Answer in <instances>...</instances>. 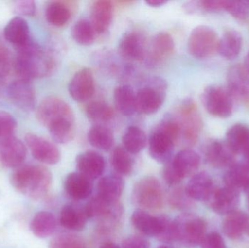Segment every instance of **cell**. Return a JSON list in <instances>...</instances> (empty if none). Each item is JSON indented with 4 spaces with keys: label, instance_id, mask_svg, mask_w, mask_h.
<instances>
[{
    "label": "cell",
    "instance_id": "cell-11",
    "mask_svg": "<svg viewBox=\"0 0 249 248\" xmlns=\"http://www.w3.org/2000/svg\"><path fill=\"white\" fill-rule=\"evenodd\" d=\"M205 202L213 212L227 215L237 211L240 204L239 192L225 186L213 187Z\"/></svg>",
    "mask_w": 249,
    "mask_h": 248
},
{
    "label": "cell",
    "instance_id": "cell-52",
    "mask_svg": "<svg viewBox=\"0 0 249 248\" xmlns=\"http://www.w3.org/2000/svg\"><path fill=\"white\" fill-rule=\"evenodd\" d=\"M184 9L185 12L190 13V14H193V13L199 11L197 1H191L185 3L184 5Z\"/></svg>",
    "mask_w": 249,
    "mask_h": 248
},
{
    "label": "cell",
    "instance_id": "cell-15",
    "mask_svg": "<svg viewBox=\"0 0 249 248\" xmlns=\"http://www.w3.org/2000/svg\"><path fill=\"white\" fill-rule=\"evenodd\" d=\"M7 95L12 103L21 110L31 112L35 109L36 96L30 80H15L9 85Z\"/></svg>",
    "mask_w": 249,
    "mask_h": 248
},
{
    "label": "cell",
    "instance_id": "cell-46",
    "mask_svg": "<svg viewBox=\"0 0 249 248\" xmlns=\"http://www.w3.org/2000/svg\"><path fill=\"white\" fill-rule=\"evenodd\" d=\"M16 126V119L10 113L0 111V141L13 136Z\"/></svg>",
    "mask_w": 249,
    "mask_h": 248
},
{
    "label": "cell",
    "instance_id": "cell-44",
    "mask_svg": "<svg viewBox=\"0 0 249 248\" xmlns=\"http://www.w3.org/2000/svg\"><path fill=\"white\" fill-rule=\"evenodd\" d=\"M158 216H159L160 226L159 231L156 237L158 240L166 244H171L174 242H177L174 220H171L169 217L165 215H158Z\"/></svg>",
    "mask_w": 249,
    "mask_h": 248
},
{
    "label": "cell",
    "instance_id": "cell-36",
    "mask_svg": "<svg viewBox=\"0 0 249 248\" xmlns=\"http://www.w3.org/2000/svg\"><path fill=\"white\" fill-rule=\"evenodd\" d=\"M133 227L143 235L157 237L159 231V216H153L143 210L138 209L131 216Z\"/></svg>",
    "mask_w": 249,
    "mask_h": 248
},
{
    "label": "cell",
    "instance_id": "cell-31",
    "mask_svg": "<svg viewBox=\"0 0 249 248\" xmlns=\"http://www.w3.org/2000/svg\"><path fill=\"white\" fill-rule=\"evenodd\" d=\"M223 180L227 187L245 192L249 186V168L243 163H235L228 167Z\"/></svg>",
    "mask_w": 249,
    "mask_h": 248
},
{
    "label": "cell",
    "instance_id": "cell-34",
    "mask_svg": "<svg viewBox=\"0 0 249 248\" xmlns=\"http://www.w3.org/2000/svg\"><path fill=\"white\" fill-rule=\"evenodd\" d=\"M117 110L124 116H131L136 112V93L129 85H120L114 91Z\"/></svg>",
    "mask_w": 249,
    "mask_h": 248
},
{
    "label": "cell",
    "instance_id": "cell-45",
    "mask_svg": "<svg viewBox=\"0 0 249 248\" xmlns=\"http://www.w3.org/2000/svg\"><path fill=\"white\" fill-rule=\"evenodd\" d=\"M224 10L237 20H247L249 16V5L247 1L225 0Z\"/></svg>",
    "mask_w": 249,
    "mask_h": 248
},
{
    "label": "cell",
    "instance_id": "cell-51",
    "mask_svg": "<svg viewBox=\"0 0 249 248\" xmlns=\"http://www.w3.org/2000/svg\"><path fill=\"white\" fill-rule=\"evenodd\" d=\"M123 248H150V244L144 237L133 235L123 242Z\"/></svg>",
    "mask_w": 249,
    "mask_h": 248
},
{
    "label": "cell",
    "instance_id": "cell-33",
    "mask_svg": "<svg viewBox=\"0 0 249 248\" xmlns=\"http://www.w3.org/2000/svg\"><path fill=\"white\" fill-rule=\"evenodd\" d=\"M73 10L65 1H51L45 9V17L50 24L56 27H62L69 23Z\"/></svg>",
    "mask_w": 249,
    "mask_h": 248
},
{
    "label": "cell",
    "instance_id": "cell-35",
    "mask_svg": "<svg viewBox=\"0 0 249 248\" xmlns=\"http://www.w3.org/2000/svg\"><path fill=\"white\" fill-rule=\"evenodd\" d=\"M57 227L55 215L48 211H39L34 216L31 231L39 238H47L55 232Z\"/></svg>",
    "mask_w": 249,
    "mask_h": 248
},
{
    "label": "cell",
    "instance_id": "cell-37",
    "mask_svg": "<svg viewBox=\"0 0 249 248\" xmlns=\"http://www.w3.org/2000/svg\"><path fill=\"white\" fill-rule=\"evenodd\" d=\"M88 140L90 145L102 151H109L113 147L115 138L112 131L104 125H96L89 130Z\"/></svg>",
    "mask_w": 249,
    "mask_h": 248
},
{
    "label": "cell",
    "instance_id": "cell-53",
    "mask_svg": "<svg viewBox=\"0 0 249 248\" xmlns=\"http://www.w3.org/2000/svg\"><path fill=\"white\" fill-rule=\"evenodd\" d=\"M145 3L150 7H158L166 4L167 1H162V0H148L145 1Z\"/></svg>",
    "mask_w": 249,
    "mask_h": 248
},
{
    "label": "cell",
    "instance_id": "cell-32",
    "mask_svg": "<svg viewBox=\"0 0 249 248\" xmlns=\"http://www.w3.org/2000/svg\"><path fill=\"white\" fill-rule=\"evenodd\" d=\"M226 144L235 155L243 154L249 146V127L241 123L231 127L227 132Z\"/></svg>",
    "mask_w": 249,
    "mask_h": 248
},
{
    "label": "cell",
    "instance_id": "cell-1",
    "mask_svg": "<svg viewBox=\"0 0 249 248\" xmlns=\"http://www.w3.org/2000/svg\"><path fill=\"white\" fill-rule=\"evenodd\" d=\"M38 121L49 131L58 144H68L75 133V119L70 105L56 96L44 99L36 109Z\"/></svg>",
    "mask_w": 249,
    "mask_h": 248
},
{
    "label": "cell",
    "instance_id": "cell-49",
    "mask_svg": "<svg viewBox=\"0 0 249 248\" xmlns=\"http://www.w3.org/2000/svg\"><path fill=\"white\" fill-rule=\"evenodd\" d=\"M225 0H204L197 1L198 9L200 11L213 13L224 10Z\"/></svg>",
    "mask_w": 249,
    "mask_h": 248
},
{
    "label": "cell",
    "instance_id": "cell-5",
    "mask_svg": "<svg viewBox=\"0 0 249 248\" xmlns=\"http://www.w3.org/2000/svg\"><path fill=\"white\" fill-rule=\"evenodd\" d=\"M166 89L165 80L159 77L151 79L136 93V112L146 115L156 113L163 104Z\"/></svg>",
    "mask_w": 249,
    "mask_h": 248
},
{
    "label": "cell",
    "instance_id": "cell-12",
    "mask_svg": "<svg viewBox=\"0 0 249 248\" xmlns=\"http://www.w3.org/2000/svg\"><path fill=\"white\" fill-rule=\"evenodd\" d=\"M25 142L32 156L40 163L52 165L57 164L61 160V152L58 147L42 137L28 133L25 136Z\"/></svg>",
    "mask_w": 249,
    "mask_h": 248
},
{
    "label": "cell",
    "instance_id": "cell-10",
    "mask_svg": "<svg viewBox=\"0 0 249 248\" xmlns=\"http://www.w3.org/2000/svg\"><path fill=\"white\" fill-rule=\"evenodd\" d=\"M202 103L208 113L218 118H228L233 111V98L228 90L209 86L202 94Z\"/></svg>",
    "mask_w": 249,
    "mask_h": 248
},
{
    "label": "cell",
    "instance_id": "cell-9",
    "mask_svg": "<svg viewBox=\"0 0 249 248\" xmlns=\"http://www.w3.org/2000/svg\"><path fill=\"white\" fill-rule=\"evenodd\" d=\"M181 135L187 146L196 144L203 128V121L196 103L192 99L184 100L178 109Z\"/></svg>",
    "mask_w": 249,
    "mask_h": 248
},
{
    "label": "cell",
    "instance_id": "cell-22",
    "mask_svg": "<svg viewBox=\"0 0 249 248\" xmlns=\"http://www.w3.org/2000/svg\"><path fill=\"white\" fill-rule=\"evenodd\" d=\"M113 3L107 0L94 1L90 9V23L96 34L105 33L113 19Z\"/></svg>",
    "mask_w": 249,
    "mask_h": 248
},
{
    "label": "cell",
    "instance_id": "cell-21",
    "mask_svg": "<svg viewBox=\"0 0 249 248\" xmlns=\"http://www.w3.org/2000/svg\"><path fill=\"white\" fill-rule=\"evenodd\" d=\"M171 167L181 180L196 174L200 164L199 154L190 149L181 150L169 161Z\"/></svg>",
    "mask_w": 249,
    "mask_h": 248
},
{
    "label": "cell",
    "instance_id": "cell-50",
    "mask_svg": "<svg viewBox=\"0 0 249 248\" xmlns=\"http://www.w3.org/2000/svg\"><path fill=\"white\" fill-rule=\"evenodd\" d=\"M11 61L8 51L0 46V83L4 80L10 72Z\"/></svg>",
    "mask_w": 249,
    "mask_h": 248
},
{
    "label": "cell",
    "instance_id": "cell-20",
    "mask_svg": "<svg viewBox=\"0 0 249 248\" xmlns=\"http://www.w3.org/2000/svg\"><path fill=\"white\" fill-rule=\"evenodd\" d=\"M78 173L91 181H94L103 174L105 160L103 156L93 151H87L79 154L76 159Z\"/></svg>",
    "mask_w": 249,
    "mask_h": 248
},
{
    "label": "cell",
    "instance_id": "cell-28",
    "mask_svg": "<svg viewBox=\"0 0 249 248\" xmlns=\"http://www.w3.org/2000/svg\"><path fill=\"white\" fill-rule=\"evenodd\" d=\"M249 223L248 214L237 210L226 215L222 224V230L228 238L238 240L245 234L246 228Z\"/></svg>",
    "mask_w": 249,
    "mask_h": 248
},
{
    "label": "cell",
    "instance_id": "cell-30",
    "mask_svg": "<svg viewBox=\"0 0 249 248\" xmlns=\"http://www.w3.org/2000/svg\"><path fill=\"white\" fill-rule=\"evenodd\" d=\"M175 48L174 39L167 32L158 33L151 45L150 58L152 62L160 63L170 58Z\"/></svg>",
    "mask_w": 249,
    "mask_h": 248
},
{
    "label": "cell",
    "instance_id": "cell-23",
    "mask_svg": "<svg viewBox=\"0 0 249 248\" xmlns=\"http://www.w3.org/2000/svg\"><path fill=\"white\" fill-rule=\"evenodd\" d=\"M64 188L69 196L76 200L87 199L93 192V181L81 173H70L66 177Z\"/></svg>",
    "mask_w": 249,
    "mask_h": 248
},
{
    "label": "cell",
    "instance_id": "cell-24",
    "mask_svg": "<svg viewBox=\"0 0 249 248\" xmlns=\"http://www.w3.org/2000/svg\"><path fill=\"white\" fill-rule=\"evenodd\" d=\"M85 207L80 205H65L60 214L61 226L71 231H80L84 230L89 220Z\"/></svg>",
    "mask_w": 249,
    "mask_h": 248
},
{
    "label": "cell",
    "instance_id": "cell-14",
    "mask_svg": "<svg viewBox=\"0 0 249 248\" xmlns=\"http://www.w3.org/2000/svg\"><path fill=\"white\" fill-rule=\"evenodd\" d=\"M227 83L232 97L249 106V72L244 65L237 64L230 68Z\"/></svg>",
    "mask_w": 249,
    "mask_h": 248
},
{
    "label": "cell",
    "instance_id": "cell-7",
    "mask_svg": "<svg viewBox=\"0 0 249 248\" xmlns=\"http://www.w3.org/2000/svg\"><path fill=\"white\" fill-rule=\"evenodd\" d=\"M164 191L156 178L143 177L135 183L132 192L133 202L143 208L159 209L164 203Z\"/></svg>",
    "mask_w": 249,
    "mask_h": 248
},
{
    "label": "cell",
    "instance_id": "cell-16",
    "mask_svg": "<svg viewBox=\"0 0 249 248\" xmlns=\"http://www.w3.org/2000/svg\"><path fill=\"white\" fill-rule=\"evenodd\" d=\"M95 79L90 68H83L74 74L69 84V93L75 101L83 103L94 94Z\"/></svg>",
    "mask_w": 249,
    "mask_h": 248
},
{
    "label": "cell",
    "instance_id": "cell-59",
    "mask_svg": "<svg viewBox=\"0 0 249 248\" xmlns=\"http://www.w3.org/2000/svg\"><path fill=\"white\" fill-rule=\"evenodd\" d=\"M158 248H174L171 247V246H167V245H163V246H159Z\"/></svg>",
    "mask_w": 249,
    "mask_h": 248
},
{
    "label": "cell",
    "instance_id": "cell-18",
    "mask_svg": "<svg viewBox=\"0 0 249 248\" xmlns=\"http://www.w3.org/2000/svg\"><path fill=\"white\" fill-rule=\"evenodd\" d=\"M206 161L216 168L230 167L235 163V154L226 142L219 140L208 141L203 149Z\"/></svg>",
    "mask_w": 249,
    "mask_h": 248
},
{
    "label": "cell",
    "instance_id": "cell-8",
    "mask_svg": "<svg viewBox=\"0 0 249 248\" xmlns=\"http://www.w3.org/2000/svg\"><path fill=\"white\" fill-rule=\"evenodd\" d=\"M89 219L97 220L105 230L114 227L123 215V207L119 202L105 200L96 194L85 206Z\"/></svg>",
    "mask_w": 249,
    "mask_h": 248
},
{
    "label": "cell",
    "instance_id": "cell-27",
    "mask_svg": "<svg viewBox=\"0 0 249 248\" xmlns=\"http://www.w3.org/2000/svg\"><path fill=\"white\" fill-rule=\"evenodd\" d=\"M124 189V181L119 175H108L98 183L97 195L111 202H119Z\"/></svg>",
    "mask_w": 249,
    "mask_h": 248
},
{
    "label": "cell",
    "instance_id": "cell-2",
    "mask_svg": "<svg viewBox=\"0 0 249 248\" xmlns=\"http://www.w3.org/2000/svg\"><path fill=\"white\" fill-rule=\"evenodd\" d=\"M16 48L13 66L19 79L32 80L51 75L56 68V55L53 51L30 41Z\"/></svg>",
    "mask_w": 249,
    "mask_h": 248
},
{
    "label": "cell",
    "instance_id": "cell-4",
    "mask_svg": "<svg viewBox=\"0 0 249 248\" xmlns=\"http://www.w3.org/2000/svg\"><path fill=\"white\" fill-rule=\"evenodd\" d=\"M177 241L187 248L198 246L206 234V221L194 215L184 213L174 220Z\"/></svg>",
    "mask_w": 249,
    "mask_h": 248
},
{
    "label": "cell",
    "instance_id": "cell-48",
    "mask_svg": "<svg viewBox=\"0 0 249 248\" xmlns=\"http://www.w3.org/2000/svg\"><path fill=\"white\" fill-rule=\"evenodd\" d=\"M200 245L202 248H226L223 237L215 231L206 234Z\"/></svg>",
    "mask_w": 249,
    "mask_h": 248
},
{
    "label": "cell",
    "instance_id": "cell-3",
    "mask_svg": "<svg viewBox=\"0 0 249 248\" xmlns=\"http://www.w3.org/2000/svg\"><path fill=\"white\" fill-rule=\"evenodd\" d=\"M15 189L33 199H42L52 184V174L45 166L24 165L17 167L10 177Z\"/></svg>",
    "mask_w": 249,
    "mask_h": 248
},
{
    "label": "cell",
    "instance_id": "cell-41",
    "mask_svg": "<svg viewBox=\"0 0 249 248\" xmlns=\"http://www.w3.org/2000/svg\"><path fill=\"white\" fill-rule=\"evenodd\" d=\"M86 115L95 122H108L114 117L113 109L110 105L103 101H93L86 107Z\"/></svg>",
    "mask_w": 249,
    "mask_h": 248
},
{
    "label": "cell",
    "instance_id": "cell-42",
    "mask_svg": "<svg viewBox=\"0 0 249 248\" xmlns=\"http://www.w3.org/2000/svg\"><path fill=\"white\" fill-rule=\"evenodd\" d=\"M49 248H86L84 240L73 233H62L52 239Z\"/></svg>",
    "mask_w": 249,
    "mask_h": 248
},
{
    "label": "cell",
    "instance_id": "cell-25",
    "mask_svg": "<svg viewBox=\"0 0 249 248\" xmlns=\"http://www.w3.org/2000/svg\"><path fill=\"white\" fill-rule=\"evenodd\" d=\"M213 180L209 173L200 172L192 176L185 189L193 200L205 202L213 190Z\"/></svg>",
    "mask_w": 249,
    "mask_h": 248
},
{
    "label": "cell",
    "instance_id": "cell-19",
    "mask_svg": "<svg viewBox=\"0 0 249 248\" xmlns=\"http://www.w3.org/2000/svg\"><path fill=\"white\" fill-rule=\"evenodd\" d=\"M118 52L127 61H142L146 56V42L143 35L135 31L124 33L120 40Z\"/></svg>",
    "mask_w": 249,
    "mask_h": 248
},
{
    "label": "cell",
    "instance_id": "cell-39",
    "mask_svg": "<svg viewBox=\"0 0 249 248\" xmlns=\"http://www.w3.org/2000/svg\"><path fill=\"white\" fill-rule=\"evenodd\" d=\"M124 147H117L111 154V165L119 176H128L133 169V160Z\"/></svg>",
    "mask_w": 249,
    "mask_h": 248
},
{
    "label": "cell",
    "instance_id": "cell-6",
    "mask_svg": "<svg viewBox=\"0 0 249 248\" xmlns=\"http://www.w3.org/2000/svg\"><path fill=\"white\" fill-rule=\"evenodd\" d=\"M219 38L210 26H197L193 29L187 42L188 52L194 58H210L218 52Z\"/></svg>",
    "mask_w": 249,
    "mask_h": 248
},
{
    "label": "cell",
    "instance_id": "cell-13",
    "mask_svg": "<svg viewBox=\"0 0 249 248\" xmlns=\"http://www.w3.org/2000/svg\"><path fill=\"white\" fill-rule=\"evenodd\" d=\"M177 144V141L171 135L157 126L149 137V154L158 163L166 164L172 158Z\"/></svg>",
    "mask_w": 249,
    "mask_h": 248
},
{
    "label": "cell",
    "instance_id": "cell-29",
    "mask_svg": "<svg viewBox=\"0 0 249 248\" xmlns=\"http://www.w3.org/2000/svg\"><path fill=\"white\" fill-rule=\"evenodd\" d=\"M242 46L241 33L235 29H230L219 39L218 52L225 59L232 60L239 55Z\"/></svg>",
    "mask_w": 249,
    "mask_h": 248
},
{
    "label": "cell",
    "instance_id": "cell-38",
    "mask_svg": "<svg viewBox=\"0 0 249 248\" xmlns=\"http://www.w3.org/2000/svg\"><path fill=\"white\" fill-rule=\"evenodd\" d=\"M147 138L143 130L139 127L131 125L124 131L123 136V147L130 154L141 152L146 147Z\"/></svg>",
    "mask_w": 249,
    "mask_h": 248
},
{
    "label": "cell",
    "instance_id": "cell-47",
    "mask_svg": "<svg viewBox=\"0 0 249 248\" xmlns=\"http://www.w3.org/2000/svg\"><path fill=\"white\" fill-rule=\"evenodd\" d=\"M13 11L19 16H33L36 13V4L32 0L15 1Z\"/></svg>",
    "mask_w": 249,
    "mask_h": 248
},
{
    "label": "cell",
    "instance_id": "cell-55",
    "mask_svg": "<svg viewBox=\"0 0 249 248\" xmlns=\"http://www.w3.org/2000/svg\"><path fill=\"white\" fill-rule=\"evenodd\" d=\"M99 248H121L116 243H112V242H107L101 245Z\"/></svg>",
    "mask_w": 249,
    "mask_h": 248
},
{
    "label": "cell",
    "instance_id": "cell-40",
    "mask_svg": "<svg viewBox=\"0 0 249 248\" xmlns=\"http://www.w3.org/2000/svg\"><path fill=\"white\" fill-rule=\"evenodd\" d=\"M96 33L90 20L81 19L76 22L71 29V36L77 44L83 46L92 45L96 39Z\"/></svg>",
    "mask_w": 249,
    "mask_h": 248
},
{
    "label": "cell",
    "instance_id": "cell-57",
    "mask_svg": "<svg viewBox=\"0 0 249 248\" xmlns=\"http://www.w3.org/2000/svg\"><path fill=\"white\" fill-rule=\"evenodd\" d=\"M245 192L247 193V205L249 212V186L247 188V190L245 191Z\"/></svg>",
    "mask_w": 249,
    "mask_h": 248
},
{
    "label": "cell",
    "instance_id": "cell-56",
    "mask_svg": "<svg viewBox=\"0 0 249 248\" xmlns=\"http://www.w3.org/2000/svg\"><path fill=\"white\" fill-rule=\"evenodd\" d=\"M244 67L247 68V71L249 72V52L246 56L245 61H244Z\"/></svg>",
    "mask_w": 249,
    "mask_h": 248
},
{
    "label": "cell",
    "instance_id": "cell-26",
    "mask_svg": "<svg viewBox=\"0 0 249 248\" xmlns=\"http://www.w3.org/2000/svg\"><path fill=\"white\" fill-rule=\"evenodd\" d=\"M6 40L16 48L22 46L32 39L27 21L21 17H15L10 20L4 29Z\"/></svg>",
    "mask_w": 249,
    "mask_h": 248
},
{
    "label": "cell",
    "instance_id": "cell-58",
    "mask_svg": "<svg viewBox=\"0 0 249 248\" xmlns=\"http://www.w3.org/2000/svg\"><path fill=\"white\" fill-rule=\"evenodd\" d=\"M245 234H247L249 237V223L248 225H247V228H246Z\"/></svg>",
    "mask_w": 249,
    "mask_h": 248
},
{
    "label": "cell",
    "instance_id": "cell-17",
    "mask_svg": "<svg viewBox=\"0 0 249 248\" xmlns=\"http://www.w3.org/2000/svg\"><path fill=\"white\" fill-rule=\"evenodd\" d=\"M25 144L15 136L0 141V164L9 168H17L26 160Z\"/></svg>",
    "mask_w": 249,
    "mask_h": 248
},
{
    "label": "cell",
    "instance_id": "cell-54",
    "mask_svg": "<svg viewBox=\"0 0 249 248\" xmlns=\"http://www.w3.org/2000/svg\"><path fill=\"white\" fill-rule=\"evenodd\" d=\"M243 156H244L243 163L249 168V146L248 148L245 150V151L243 153Z\"/></svg>",
    "mask_w": 249,
    "mask_h": 248
},
{
    "label": "cell",
    "instance_id": "cell-43",
    "mask_svg": "<svg viewBox=\"0 0 249 248\" xmlns=\"http://www.w3.org/2000/svg\"><path fill=\"white\" fill-rule=\"evenodd\" d=\"M193 201L187 195L185 188L176 187L168 196L170 206L178 211H187L193 206Z\"/></svg>",
    "mask_w": 249,
    "mask_h": 248
}]
</instances>
